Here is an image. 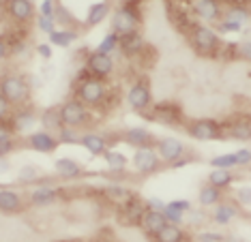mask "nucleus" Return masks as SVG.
Segmentation results:
<instances>
[{"label": "nucleus", "mask_w": 251, "mask_h": 242, "mask_svg": "<svg viewBox=\"0 0 251 242\" xmlns=\"http://www.w3.org/2000/svg\"><path fill=\"white\" fill-rule=\"evenodd\" d=\"M110 92H112V86L105 79L90 77L88 73L79 75L77 82L73 84V97L77 101H82L88 109H103Z\"/></svg>", "instance_id": "1"}, {"label": "nucleus", "mask_w": 251, "mask_h": 242, "mask_svg": "<svg viewBox=\"0 0 251 242\" xmlns=\"http://www.w3.org/2000/svg\"><path fill=\"white\" fill-rule=\"evenodd\" d=\"M185 37L189 39L191 49L198 56H204V58H217L221 51V45H224L221 34L213 26L200 24V22H193L191 28L185 32Z\"/></svg>", "instance_id": "2"}, {"label": "nucleus", "mask_w": 251, "mask_h": 242, "mask_svg": "<svg viewBox=\"0 0 251 242\" xmlns=\"http://www.w3.org/2000/svg\"><path fill=\"white\" fill-rule=\"evenodd\" d=\"M112 32L118 37L129 32H140L144 15H142V4L135 2H121L116 9H112Z\"/></svg>", "instance_id": "3"}, {"label": "nucleus", "mask_w": 251, "mask_h": 242, "mask_svg": "<svg viewBox=\"0 0 251 242\" xmlns=\"http://www.w3.org/2000/svg\"><path fill=\"white\" fill-rule=\"evenodd\" d=\"M0 95H2L13 107H20V105L30 103L32 86L22 73L9 71V73H4V75H0Z\"/></svg>", "instance_id": "4"}, {"label": "nucleus", "mask_w": 251, "mask_h": 242, "mask_svg": "<svg viewBox=\"0 0 251 242\" xmlns=\"http://www.w3.org/2000/svg\"><path fill=\"white\" fill-rule=\"evenodd\" d=\"M185 133L196 142H224L226 140V129L224 120L217 118H196L185 122Z\"/></svg>", "instance_id": "5"}, {"label": "nucleus", "mask_w": 251, "mask_h": 242, "mask_svg": "<svg viewBox=\"0 0 251 242\" xmlns=\"http://www.w3.org/2000/svg\"><path fill=\"white\" fill-rule=\"evenodd\" d=\"M62 126H71V129L84 131L86 126L93 124V109H88L82 101H77L75 97L67 99L65 103L58 105Z\"/></svg>", "instance_id": "6"}, {"label": "nucleus", "mask_w": 251, "mask_h": 242, "mask_svg": "<svg viewBox=\"0 0 251 242\" xmlns=\"http://www.w3.org/2000/svg\"><path fill=\"white\" fill-rule=\"evenodd\" d=\"M125 101H127V107L131 109V112L135 114H144L148 112V109L152 107V90H151V84H148L146 77H138L133 79V82L129 84L127 92H125Z\"/></svg>", "instance_id": "7"}, {"label": "nucleus", "mask_w": 251, "mask_h": 242, "mask_svg": "<svg viewBox=\"0 0 251 242\" xmlns=\"http://www.w3.org/2000/svg\"><path fill=\"white\" fill-rule=\"evenodd\" d=\"M146 118L155 120V122L163 124V126H174V129H182L185 126V114L178 103L172 101H163V103H152V107L144 114Z\"/></svg>", "instance_id": "8"}, {"label": "nucleus", "mask_w": 251, "mask_h": 242, "mask_svg": "<svg viewBox=\"0 0 251 242\" xmlns=\"http://www.w3.org/2000/svg\"><path fill=\"white\" fill-rule=\"evenodd\" d=\"M185 4L193 20H200V24L215 26L224 13V4L219 0H185Z\"/></svg>", "instance_id": "9"}, {"label": "nucleus", "mask_w": 251, "mask_h": 242, "mask_svg": "<svg viewBox=\"0 0 251 242\" xmlns=\"http://www.w3.org/2000/svg\"><path fill=\"white\" fill-rule=\"evenodd\" d=\"M152 148H155V152L159 154V159L163 161V165H172L176 163L178 159L187 157L189 154V148H187V144L178 140V137H172V135H165V137H157L155 144H152Z\"/></svg>", "instance_id": "10"}, {"label": "nucleus", "mask_w": 251, "mask_h": 242, "mask_svg": "<svg viewBox=\"0 0 251 242\" xmlns=\"http://www.w3.org/2000/svg\"><path fill=\"white\" fill-rule=\"evenodd\" d=\"M9 124H11V129H13V133L18 137H26L28 133H32L35 126L39 124L37 109L32 107L30 103L13 107V112H11V116H9Z\"/></svg>", "instance_id": "11"}, {"label": "nucleus", "mask_w": 251, "mask_h": 242, "mask_svg": "<svg viewBox=\"0 0 251 242\" xmlns=\"http://www.w3.org/2000/svg\"><path fill=\"white\" fill-rule=\"evenodd\" d=\"M131 165L138 171L140 176H152L159 169H163V161L159 159V154L155 152L152 146H144V148H133V157H131Z\"/></svg>", "instance_id": "12"}, {"label": "nucleus", "mask_w": 251, "mask_h": 242, "mask_svg": "<svg viewBox=\"0 0 251 242\" xmlns=\"http://www.w3.org/2000/svg\"><path fill=\"white\" fill-rule=\"evenodd\" d=\"M2 7L4 15L18 26H28L37 17V4L32 0H2Z\"/></svg>", "instance_id": "13"}, {"label": "nucleus", "mask_w": 251, "mask_h": 242, "mask_svg": "<svg viewBox=\"0 0 251 242\" xmlns=\"http://www.w3.org/2000/svg\"><path fill=\"white\" fill-rule=\"evenodd\" d=\"M58 197H60V189L48 180L30 187V191L26 193V201H28V206H32V208H48V206L56 204Z\"/></svg>", "instance_id": "14"}, {"label": "nucleus", "mask_w": 251, "mask_h": 242, "mask_svg": "<svg viewBox=\"0 0 251 242\" xmlns=\"http://www.w3.org/2000/svg\"><path fill=\"white\" fill-rule=\"evenodd\" d=\"M84 71L88 73L90 77H99V79H110L116 71V62H114L112 56L99 54V51H88L86 54V62H84Z\"/></svg>", "instance_id": "15"}, {"label": "nucleus", "mask_w": 251, "mask_h": 242, "mask_svg": "<svg viewBox=\"0 0 251 242\" xmlns=\"http://www.w3.org/2000/svg\"><path fill=\"white\" fill-rule=\"evenodd\" d=\"M22 140H24L26 148H30L32 152H39V154H54L56 150H58V146H60L56 133L45 131V129L32 131V133H28L26 137H22Z\"/></svg>", "instance_id": "16"}, {"label": "nucleus", "mask_w": 251, "mask_h": 242, "mask_svg": "<svg viewBox=\"0 0 251 242\" xmlns=\"http://www.w3.org/2000/svg\"><path fill=\"white\" fill-rule=\"evenodd\" d=\"M26 195L20 189L0 184V215H20L26 210Z\"/></svg>", "instance_id": "17"}, {"label": "nucleus", "mask_w": 251, "mask_h": 242, "mask_svg": "<svg viewBox=\"0 0 251 242\" xmlns=\"http://www.w3.org/2000/svg\"><path fill=\"white\" fill-rule=\"evenodd\" d=\"M213 212H210V221L215 223V225H219V227H227L232 221H236L238 217H241V212L243 208L236 204V201H232V199H221L219 204H215L213 208H210Z\"/></svg>", "instance_id": "18"}, {"label": "nucleus", "mask_w": 251, "mask_h": 242, "mask_svg": "<svg viewBox=\"0 0 251 242\" xmlns=\"http://www.w3.org/2000/svg\"><path fill=\"white\" fill-rule=\"evenodd\" d=\"M121 221L125 223L127 227H138L140 221H142V215L146 212V201L140 199L138 195H131L127 201H123L121 206Z\"/></svg>", "instance_id": "19"}, {"label": "nucleus", "mask_w": 251, "mask_h": 242, "mask_svg": "<svg viewBox=\"0 0 251 242\" xmlns=\"http://www.w3.org/2000/svg\"><path fill=\"white\" fill-rule=\"evenodd\" d=\"M79 146H82L90 157L99 159V157H103V152L110 148V137L105 133H99V131H82V135H79Z\"/></svg>", "instance_id": "20"}, {"label": "nucleus", "mask_w": 251, "mask_h": 242, "mask_svg": "<svg viewBox=\"0 0 251 242\" xmlns=\"http://www.w3.org/2000/svg\"><path fill=\"white\" fill-rule=\"evenodd\" d=\"M144 51H146V41L142 37V32L123 34L121 41H118V54H123V58H127V60L140 58Z\"/></svg>", "instance_id": "21"}, {"label": "nucleus", "mask_w": 251, "mask_h": 242, "mask_svg": "<svg viewBox=\"0 0 251 242\" xmlns=\"http://www.w3.org/2000/svg\"><path fill=\"white\" fill-rule=\"evenodd\" d=\"M118 140L129 144L131 148H144V146H152L157 137L152 135V131H148L146 126H129L127 131H123L118 135Z\"/></svg>", "instance_id": "22"}, {"label": "nucleus", "mask_w": 251, "mask_h": 242, "mask_svg": "<svg viewBox=\"0 0 251 242\" xmlns=\"http://www.w3.org/2000/svg\"><path fill=\"white\" fill-rule=\"evenodd\" d=\"M54 174L60 180H77L84 176V165L71 157H60L54 161Z\"/></svg>", "instance_id": "23"}, {"label": "nucleus", "mask_w": 251, "mask_h": 242, "mask_svg": "<svg viewBox=\"0 0 251 242\" xmlns=\"http://www.w3.org/2000/svg\"><path fill=\"white\" fill-rule=\"evenodd\" d=\"M226 129V140H234V142H249L251 140V124H249V116H236L230 122H224Z\"/></svg>", "instance_id": "24"}, {"label": "nucleus", "mask_w": 251, "mask_h": 242, "mask_svg": "<svg viewBox=\"0 0 251 242\" xmlns=\"http://www.w3.org/2000/svg\"><path fill=\"white\" fill-rule=\"evenodd\" d=\"M163 225H168V221H165L163 212H161V210L146 208V212L142 215V221H140L138 227L148 236V238H152V236H155Z\"/></svg>", "instance_id": "25"}, {"label": "nucleus", "mask_w": 251, "mask_h": 242, "mask_svg": "<svg viewBox=\"0 0 251 242\" xmlns=\"http://www.w3.org/2000/svg\"><path fill=\"white\" fill-rule=\"evenodd\" d=\"M152 242H189L191 236L182 225H163L159 232L151 238Z\"/></svg>", "instance_id": "26"}, {"label": "nucleus", "mask_w": 251, "mask_h": 242, "mask_svg": "<svg viewBox=\"0 0 251 242\" xmlns=\"http://www.w3.org/2000/svg\"><path fill=\"white\" fill-rule=\"evenodd\" d=\"M112 13V4L110 0H99V2H93L86 11V20H84V24H86V28H95L99 26L103 20H107Z\"/></svg>", "instance_id": "27"}, {"label": "nucleus", "mask_w": 251, "mask_h": 242, "mask_svg": "<svg viewBox=\"0 0 251 242\" xmlns=\"http://www.w3.org/2000/svg\"><path fill=\"white\" fill-rule=\"evenodd\" d=\"M20 140L22 137H18L13 133L9 120L0 122V157H9V154H13L20 146Z\"/></svg>", "instance_id": "28"}, {"label": "nucleus", "mask_w": 251, "mask_h": 242, "mask_svg": "<svg viewBox=\"0 0 251 242\" xmlns=\"http://www.w3.org/2000/svg\"><path fill=\"white\" fill-rule=\"evenodd\" d=\"M79 32L77 28H56L54 32L48 34V43L52 48H71L77 41Z\"/></svg>", "instance_id": "29"}, {"label": "nucleus", "mask_w": 251, "mask_h": 242, "mask_svg": "<svg viewBox=\"0 0 251 242\" xmlns=\"http://www.w3.org/2000/svg\"><path fill=\"white\" fill-rule=\"evenodd\" d=\"M234 180H236V174H234V169H217V167H210L208 176H206V182L213 184V187L221 189V191H226V189H230Z\"/></svg>", "instance_id": "30"}, {"label": "nucleus", "mask_w": 251, "mask_h": 242, "mask_svg": "<svg viewBox=\"0 0 251 242\" xmlns=\"http://www.w3.org/2000/svg\"><path fill=\"white\" fill-rule=\"evenodd\" d=\"M105 161L107 169L112 171V174H123L125 169L129 167V159L127 154H123L121 150H116V148H107V150L103 152V157H101Z\"/></svg>", "instance_id": "31"}, {"label": "nucleus", "mask_w": 251, "mask_h": 242, "mask_svg": "<svg viewBox=\"0 0 251 242\" xmlns=\"http://www.w3.org/2000/svg\"><path fill=\"white\" fill-rule=\"evenodd\" d=\"M224 199V191L221 189L213 187V184H202L198 191V204L200 208H213L215 204H219V201Z\"/></svg>", "instance_id": "32"}, {"label": "nucleus", "mask_w": 251, "mask_h": 242, "mask_svg": "<svg viewBox=\"0 0 251 242\" xmlns=\"http://www.w3.org/2000/svg\"><path fill=\"white\" fill-rule=\"evenodd\" d=\"M221 17H227V20H234V22H238V24H243V26H245V24L249 22V4H247V0L226 4Z\"/></svg>", "instance_id": "33"}, {"label": "nucleus", "mask_w": 251, "mask_h": 242, "mask_svg": "<svg viewBox=\"0 0 251 242\" xmlns=\"http://www.w3.org/2000/svg\"><path fill=\"white\" fill-rule=\"evenodd\" d=\"M18 184H22V187H35V184L39 182H43V180H48L45 176H41V169L35 165H24V167H20V171H18Z\"/></svg>", "instance_id": "34"}, {"label": "nucleus", "mask_w": 251, "mask_h": 242, "mask_svg": "<svg viewBox=\"0 0 251 242\" xmlns=\"http://www.w3.org/2000/svg\"><path fill=\"white\" fill-rule=\"evenodd\" d=\"M39 124H41L45 131H52V133H56V131H58L60 126H62L58 105H56V107H48V109H43V112L39 114Z\"/></svg>", "instance_id": "35"}, {"label": "nucleus", "mask_w": 251, "mask_h": 242, "mask_svg": "<svg viewBox=\"0 0 251 242\" xmlns=\"http://www.w3.org/2000/svg\"><path fill=\"white\" fill-rule=\"evenodd\" d=\"M210 221V217H208V212L206 208H191L185 212V225H189L193 229H200V227H204V223Z\"/></svg>", "instance_id": "36"}, {"label": "nucleus", "mask_w": 251, "mask_h": 242, "mask_svg": "<svg viewBox=\"0 0 251 242\" xmlns=\"http://www.w3.org/2000/svg\"><path fill=\"white\" fill-rule=\"evenodd\" d=\"M118 41H121V37H118L116 32L110 30L99 41V45L95 48V51H99V54H105V56H112V58H114V54H118Z\"/></svg>", "instance_id": "37"}, {"label": "nucleus", "mask_w": 251, "mask_h": 242, "mask_svg": "<svg viewBox=\"0 0 251 242\" xmlns=\"http://www.w3.org/2000/svg\"><path fill=\"white\" fill-rule=\"evenodd\" d=\"M210 167H217V169H236L238 167V159L234 152H226V154H217V157L210 159Z\"/></svg>", "instance_id": "38"}, {"label": "nucleus", "mask_w": 251, "mask_h": 242, "mask_svg": "<svg viewBox=\"0 0 251 242\" xmlns=\"http://www.w3.org/2000/svg\"><path fill=\"white\" fill-rule=\"evenodd\" d=\"M105 195H107V197H110L112 201H116V206H121L123 201H127L133 193H131L129 189H125L123 184H110V187L105 189Z\"/></svg>", "instance_id": "39"}, {"label": "nucleus", "mask_w": 251, "mask_h": 242, "mask_svg": "<svg viewBox=\"0 0 251 242\" xmlns=\"http://www.w3.org/2000/svg\"><path fill=\"white\" fill-rule=\"evenodd\" d=\"M79 135H82V131H79V129H71V126H60V129L56 131L58 142L67 144V146H71V144H79Z\"/></svg>", "instance_id": "40"}, {"label": "nucleus", "mask_w": 251, "mask_h": 242, "mask_svg": "<svg viewBox=\"0 0 251 242\" xmlns=\"http://www.w3.org/2000/svg\"><path fill=\"white\" fill-rule=\"evenodd\" d=\"M213 28H215V30L219 32V34H238L245 26L238 24V22H234V20H227V17H221V20L217 22Z\"/></svg>", "instance_id": "41"}, {"label": "nucleus", "mask_w": 251, "mask_h": 242, "mask_svg": "<svg viewBox=\"0 0 251 242\" xmlns=\"http://www.w3.org/2000/svg\"><path fill=\"white\" fill-rule=\"evenodd\" d=\"M54 22H56V24H60V28H75V26H73V17H71L69 9H67L65 4H56Z\"/></svg>", "instance_id": "42"}, {"label": "nucleus", "mask_w": 251, "mask_h": 242, "mask_svg": "<svg viewBox=\"0 0 251 242\" xmlns=\"http://www.w3.org/2000/svg\"><path fill=\"white\" fill-rule=\"evenodd\" d=\"M196 242H227V236L213 229H200L196 234Z\"/></svg>", "instance_id": "43"}, {"label": "nucleus", "mask_w": 251, "mask_h": 242, "mask_svg": "<svg viewBox=\"0 0 251 242\" xmlns=\"http://www.w3.org/2000/svg\"><path fill=\"white\" fill-rule=\"evenodd\" d=\"M35 22H37V28L41 30L43 34H50V32H54L56 28V22H54V17H43V15H37L35 17Z\"/></svg>", "instance_id": "44"}, {"label": "nucleus", "mask_w": 251, "mask_h": 242, "mask_svg": "<svg viewBox=\"0 0 251 242\" xmlns=\"http://www.w3.org/2000/svg\"><path fill=\"white\" fill-rule=\"evenodd\" d=\"M161 212H163L165 221H168L170 225H185V215H182V212H176L172 208H168V206H165Z\"/></svg>", "instance_id": "45"}, {"label": "nucleus", "mask_w": 251, "mask_h": 242, "mask_svg": "<svg viewBox=\"0 0 251 242\" xmlns=\"http://www.w3.org/2000/svg\"><path fill=\"white\" fill-rule=\"evenodd\" d=\"M165 206H168V208H172V210H176V212H182V215H185L187 210L191 208V201L189 199H170V201H165Z\"/></svg>", "instance_id": "46"}, {"label": "nucleus", "mask_w": 251, "mask_h": 242, "mask_svg": "<svg viewBox=\"0 0 251 242\" xmlns=\"http://www.w3.org/2000/svg\"><path fill=\"white\" fill-rule=\"evenodd\" d=\"M249 199H251V193H249V189L247 187H243V189H236V204L241 206L243 210H247L249 208Z\"/></svg>", "instance_id": "47"}, {"label": "nucleus", "mask_w": 251, "mask_h": 242, "mask_svg": "<svg viewBox=\"0 0 251 242\" xmlns=\"http://www.w3.org/2000/svg\"><path fill=\"white\" fill-rule=\"evenodd\" d=\"M234 154H236V159H238V167H249V163H251V150L247 146L234 150Z\"/></svg>", "instance_id": "48"}, {"label": "nucleus", "mask_w": 251, "mask_h": 242, "mask_svg": "<svg viewBox=\"0 0 251 242\" xmlns=\"http://www.w3.org/2000/svg\"><path fill=\"white\" fill-rule=\"evenodd\" d=\"M54 9H56L54 0H41L37 11H39V15H43V17H54Z\"/></svg>", "instance_id": "49"}, {"label": "nucleus", "mask_w": 251, "mask_h": 242, "mask_svg": "<svg viewBox=\"0 0 251 242\" xmlns=\"http://www.w3.org/2000/svg\"><path fill=\"white\" fill-rule=\"evenodd\" d=\"M11 58V48H9V39L4 37V34H0V65H2L4 60Z\"/></svg>", "instance_id": "50"}, {"label": "nucleus", "mask_w": 251, "mask_h": 242, "mask_svg": "<svg viewBox=\"0 0 251 242\" xmlns=\"http://www.w3.org/2000/svg\"><path fill=\"white\" fill-rule=\"evenodd\" d=\"M11 112H13V105L4 99L2 95H0V122H4V120H9Z\"/></svg>", "instance_id": "51"}, {"label": "nucleus", "mask_w": 251, "mask_h": 242, "mask_svg": "<svg viewBox=\"0 0 251 242\" xmlns=\"http://www.w3.org/2000/svg\"><path fill=\"white\" fill-rule=\"evenodd\" d=\"M35 51H37L39 56H41L43 60H50V58H52V56H54V48H52V45H50V43H39L37 48H35Z\"/></svg>", "instance_id": "52"}, {"label": "nucleus", "mask_w": 251, "mask_h": 242, "mask_svg": "<svg viewBox=\"0 0 251 242\" xmlns=\"http://www.w3.org/2000/svg\"><path fill=\"white\" fill-rule=\"evenodd\" d=\"M146 208L163 210V208H165V201H163V199H159V197H148V199H146Z\"/></svg>", "instance_id": "53"}, {"label": "nucleus", "mask_w": 251, "mask_h": 242, "mask_svg": "<svg viewBox=\"0 0 251 242\" xmlns=\"http://www.w3.org/2000/svg\"><path fill=\"white\" fill-rule=\"evenodd\" d=\"M11 171V161L9 157H0V174H7Z\"/></svg>", "instance_id": "54"}, {"label": "nucleus", "mask_w": 251, "mask_h": 242, "mask_svg": "<svg viewBox=\"0 0 251 242\" xmlns=\"http://www.w3.org/2000/svg\"><path fill=\"white\" fill-rule=\"evenodd\" d=\"M219 2H221V4H224V7H226V4H232V2H241V0H219Z\"/></svg>", "instance_id": "55"}, {"label": "nucleus", "mask_w": 251, "mask_h": 242, "mask_svg": "<svg viewBox=\"0 0 251 242\" xmlns=\"http://www.w3.org/2000/svg\"><path fill=\"white\" fill-rule=\"evenodd\" d=\"M121 2H135V4H142V0H121Z\"/></svg>", "instance_id": "56"}, {"label": "nucleus", "mask_w": 251, "mask_h": 242, "mask_svg": "<svg viewBox=\"0 0 251 242\" xmlns=\"http://www.w3.org/2000/svg\"><path fill=\"white\" fill-rule=\"evenodd\" d=\"M234 242H249L247 238H238V240H234Z\"/></svg>", "instance_id": "57"}, {"label": "nucleus", "mask_w": 251, "mask_h": 242, "mask_svg": "<svg viewBox=\"0 0 251 242\" xmlns=\"http://www.w3.org/2000/svg\"><path fill=\"white\" fill-rule=\"evenodd\" d=\"M71 242H90V240H71Z\"/></svg>", "instance_id": "58"}]
</instances>
